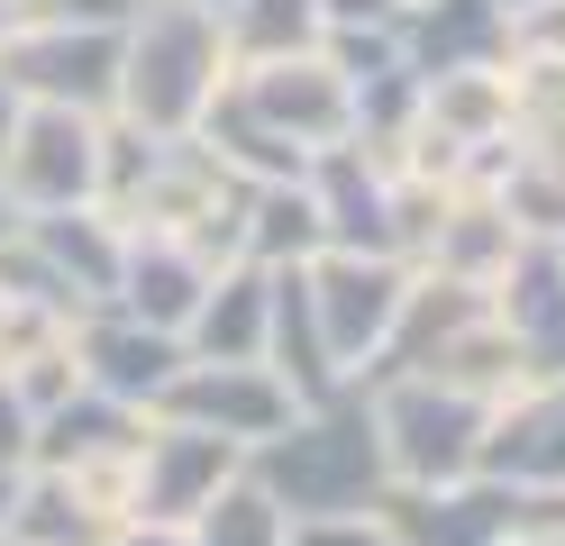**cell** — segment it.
<instances>
[{
  "label": "cell",
  "mask_w": 565,
  "mask_h": 546,
  "mask_svg": "<svg viewBox=\"0 0 565 546\" xmlns=\"http://www.w3.org/2000/svg\"><path fill=\"white\" fill-rule=\"evenodd\" d=\"M246 473L282 501V520H338V510H374L383 501V437H374V400L365 383H338L329 400H301L265 447H246Z\"/></svg>",
  "instance_id": "obj_1"
},
{
  "label": "cell",
  "mask_w": 565,
  "mask_h": 546,
  "mask_svg": "<svg viewBox=\"0 0 565 546\" xmlns=\"http://www.w3.org/2000/svg\"><path fill=\"white\" fill-rule=\"evenodd\" d=\"M228 36L201 0H137V19L119 28V119L156 137H192L201 109L228 92Z\"/></svg>",
  "instance_id": "obj_2"
},
{
  "label": "cell",
  "mask_w": 565,
  "mask_h": 546,
  "mask_svg": "<svg viewBox=\"0 0 565 546\" xmlns=\"http://www.w3.org/2000/svg\"><path fill=\"white\" fill-rule=\"evenodd\" d=\"M374 400V437H383V473L393 483H466L483 473V400L447 392L429 374H365Z\"/></svg>",
  "instance_id": "obj_3"
},
{
  "label": "cell",
  "mask_w": 565,
  "mask_h": 546,
  "mask_svg": "<svg viewBox=\"0 0 565 546\" xmlns=\"http://www.w3.org/2000/svg\"><path fill=\"white\" fill-rule=\"evenodd\" d=\"M301 282H310V319H320L338 374L356 383L365 364L383 355V338H393V310H402L411 265H402V255H347V246H320V255L301 265Z\"/></svg>",
  "instance_id": "obj_4"
},
{
  "label": "cell",
  "mask_w": 565,
  "mask_h": 546,
  "mask_svg": "<svg viewBox=\"0 0 565 546\" xmlns=\"http://www.w3.org/2000/svg\"><path fill=\"white\" fill-rule=\"evenodd\" d=\"M0 182L19 210H74L100 201V109H64V100H28L10 146H0Z\"/></svg>",
  "instance_id": "obj_5"
},
{
  "label": "cell",
  "mask_w": 565,
  "mask_h": 546,
  "mask_svg": "<svg viewBox=\"0 0 565 546\" xmlns=\"http://www.w3.org/2000/svg\"><path fill=\"white\" fill-rule=\"evenodd\" d=\"M237 464H246L237 437L147 410V437H137V483H128V520H164V528H183V520L228 483Z\"/></svg>",
  "instance_id": "obj_6"
},
{
  "label": "cell",
  "mask_w": 565,
  "mask_h": 546,
  "mask_svg": "<svg viewBox=\"0 0 565 546\" xmlns=\"http://www.w3.org/2000/svg\"><path fill=\"white\" fill-rule=\"evenodd\" d=\"M0 73L19 83V100H64V109H119V28H64V19H28Z\"/></svg>",
  "instance_id": "obj_7"
},
{
  "label": "cell",
  "mask_w": 565,
  "mask_h": 546,
  "mask_svg": "<svg viewBox=\"0 0 565 546\" xmlns=\"http://www.w3.org/2000/svg\"><path fill=\"white\" fill-rule=\"evenodd\" d=\"M228 83H237V100L256 109L274 137H292L301 156L356 137V92H347V73L320 46H310V55H274V64H237Z\"/></svg>",
  "instance_id": "obj_8"
},
{
  "label": "cell",
  "mask_w": 565,
  "mask_h": 546,
  "mask_svg": "<svg viewBox=\"0 0 565 546\" xmlns=\"http://www.w3.org/2000/svg\"><path fill=\"white\" fill-rule=\"evenodd\" d=\"M374 520L402 546H502L520 520V483H492V473H466V483H383Z\"/></svg>",
  "instance_id": "obj_9"
},
{
  "label": "cell",
  "mask_w": 565,
  "mask_h": 546,
  "mask_svg": "<svg viewBox=\"0 0 565 546\" xmlns=\"http://www.w3.org/2000/svg\"><path fill=\"white\" fill-rule=\"evenodd\" d=\"M156 410H164V419H192V428H220V437H237V447H265L301 400L282 392L274 364H210V355H183V374L164 383Z\"/></svg>",
  "instance_id": "obj_10"
},
{
  "label": "cell",
  "mask_w": 565,
  "mask_h": 546,
  "mask_svg": "<svg viewBox=\"0 0 565 546\" xmlns=\"http://www.w3.org/2000/svg\"><path fill=\"white\" fill-rule=\"evenodd\" d=\"M183 355H192V346L173 338V328L128 319L119 301H100V310L74 319V364H83V383L110 392V400H128V410H156L164 383L183 374Z\"/></svg>",
  "instance_id": "obj_11"
},
{
  "label": "cell",
  "mask_w": 565,
  "mask_h": 546,
  "mask_svg": "<svg viewBox=\"0 0 565 546\" xmlns=\"http://www.w3.org/2000/svg\"><path fill=\"white\" fill-rule=\"evenodd\" d=\"M228 192H237V173L210 156L201 137H164V156L137 173L110 210H119V228H137V237H192Z\"/></svg>",
  "instance_id": "obj_12"
},
{
  "label": "cell",
  "mask_w": 565,
  "mask_h": 546,
  "mask_svg": "<svg viewBox=\"0 0 565 546\" xmlns=\"http://www.w3.org/2000/svg\"><path fill=\"white\" fill-rule=\"evenodd\" d=\"M310 201H320V237L347 255H393V164H374L356 137L310 156Z\"/></svg>",
  "instance_id": "obj_13"
},
{
  "label": "cell",
  "mask_w": 565,
  "mask_h": 546,
  "mask_svg": "<svg viewBox=\"0 0 565 546\" xmlns=\"http://www.w3.org/2000/svg\"><path fill=\"white\" fill-rule=\"evenodd\" d=\"M492 319L511 328L529 383L565 374V255H556L547 237H529L511 265H502V282H492Z\"/></svg>",
  "instance_id": "obj_14"
},
{
  "label": "cell",
  "mask_w": 565,
  "mask_h": 546,
  "mask_svg": "<svg viewBox=\"0 0 565 546\" xmlns=\"http://www.w3.org/2000/svg\"><path fill=\"white\" fill-rule=\"evenodd\" d=\"M19 237L38 246L74 291H83V310H100V301L119 291V265H128V228H119V210H100V201L28 210V218H19Z\"/></svg>",
  "instance_id": "obj_15"
},
{
  "label": "cell",
  "mask_w": 565,
  "mask_h": 546,
  "mask_svg": "<svg viewBox=\"0 0 565 546\" xmlns=\"http://www.w3.org/2000/svg\"><path fill=\"white\" fill-rule=\"evenodd\" d=\"M492 310V291L483 282H456V274H429V265H411V282H402V310H393V338H383V355L365 364V374H419L466 319H483ZM356 374V383H365Z\"/></svg>",
  "instance_id": "obj_16"
},
{
  "label": "cell",
  "mask_w": 565,
  "mask_h": 546,
  "mask_svg": "<svg viewBox=\"0 0 565 546\" xmlns=\"http://www.w3.org/2000/svg\"><path fill=\"white\" fill-rule=\"evenodd\" d=\"M210 274H220V265H201L183 237H137V228H128V265H119V291H110V301H119L128 319L183 338L192 310H201V291H210Z\"/></svg>",
  "instance_id": "obj_17"
},
{
  "label": "cell",
  "mask_w": 565,
  "mask_h": 546,
  "mask_svg": "<svg viewBox=\"0 0 565 546\" xmlns=\"http://www.w3.org/2000/svg\"><path fill=\"white\" fill-rule=\"evenodd\" d=\"M265 310H274V265H220L201 291V310L183 328V346L210 364H265Z\"/></svg>",
  "instance_id": "obj_18"
},
{
  "label": "cell",
  "mask_w": 565,
  "mask_h": 546,
  "mask_svg": "<svg viewBox=\"0 0 565 546\" xmlns=\"http://www.w3.org/2000/svg\"><path fill=\"white\" fill-rule=\"evenodd\" d=\"M511 119H520L511 55H492V64H447V73H419V128H429V137L475 146V137H511Z\"/></svg>",
  "instance_id": "obj_19"
},
{
  "label": "cell",
  "mask_w": 565,
  "mask_h": 546,
  "mask_svg": "<svg viewBox=\"0 0 565 546\" xmlns=\"http://www.w3.org/2000/svg\"><path fill=\"white\" fill-rule=\"evenodd\" d=\"M137 437H147V410H128V400H110V392H64L55 410L38 419V437H28V464H46V473H64V464H92V456H128Z\"/></svg>",
  "instance_id": "obj_20"
},
{
  "label": "cell",
  "mask_w": 565,
  "mask_h": 546,
  "mask_svg": "<svg viewBox=\"0 0 565 546\" xmlns=\"http://www.w3.org/2000/svg\"><path fill=\"white\" fill-rule=\"evenodd\" d=\"M265 364L282 374V392L292 400H329L347 374H338V355L320 338V319H310V282L301 265H274V310H265Z\"/></svg>",
  "instance_id": "obj_21"
},
{
  "label": "cell",
  "mask_w": 565,
  "mask_h": 546,
  "mask_svg": "<svg viewBox=\"0 0 565 546\" xmlns=\"http://www.w3.org/2000/svg\"><path fill=\"white\" fill-rule=\"evenodd\" d=\"M502 0H411L402 10V55L411 73H447V64H492L502 55Z\"/></svg>",
  "instance_id": "obj_22"
},
{
  "label": "cell",
  "mask_w": 565,
  "mask_h": 546,
  "mask_svg": "<svg viewBox=\"0 0 565 546\" xmlns=\"http://www.w3.org/2000/svg\"><path fill=\"white\" fill-rule=\"evenodd\" d=\"M529 237L511 228V210L492 201V192H456V210L438 218V237H429V255H419V265L429 274H456V282H502V265L520 255Z\"/></svg>",
  "instance_id": "obj_23"
},
{
  "label": "cell",
  "mask_w": 565,
  "mask_h": 546,
  "mask_svg": "<svg viewBox=\"0 0 565 546\" xmlns=\"http://www.w3.org/2000/svg\"><path fill=\"white\" fill-rule=\"evenodd\" d=\"M192 137H201V146H210V156H220L237 182H301V173H310V156H301L292 137H274L256 109L237 100V83L201 109V128H192Z\"/></svg>",
  "instance_id": "obj_24"
},
{
  "label": "cell",
  "mask_w": 565,
  "mask_h": 546,
  "mask_svg": "<svg viewBox=\"0 0 565 546\" xmlns=\"http://www.w3.org/2000/svg\"><path fill=\"white\" fill-rule=\"evenodd\" d=\"M419 374H429V383H447V392H475L483 410H492V400H511V392L529 383V364H520V346H511V328L483 310V319H466V328H456V338H447L429 364H419Z\"/></svg>",
  "instance_id": "obj_25"
},
{
  "label": "cell",
  "mask_w": 565,
  "mask_h": 546,
  "mask_svg": "<svg viewBox=\"0 0 565 546\" xmlns=\"http://www.w3.org/2000/svg\"><path fill=\"white\" fill-rule=\"evenodd\" d=\"M119 520L110 510H92L64 473H46V464H28L19 473V510H10V546H100Z\"/></svg>",
  "instance_id": "obj_26"
},
{
  "label": "cell",
  "mask_w": 565,
  "mask_h": 546,
  "mask_svg": "<svg viewBox=\"0 0 565 546\" xmlns=\"http://www.w3.org/2000/svg\"><path fill=\"white\" fill-rule=\"evenodd\" d=\"M329 237H320V201L310 182H256L246 192V265H310Z\"/></svg>",
  "instance_id": "obj_27"
},
{
  "label": "cell",
  "mask_w": 565,
  "mask_h": 546,
  "mask_svg": "<svg viewBox=\"0 0 565 546\" xmlns=\"http://www.w3.org/2000/svg\"><path fill=\"white\" fill-rule=\"evenodd\" d=\"M183 537H192V546H282V537H292V520H282V501L237 464L228 483L183 520Z\"/></svg>",
  "instance_id": "obj_28"
},
{
  "label": "cell",
  "mask_w": 565,
  "mask_h": 546,
  "mask_svg": "<svg viewBox=\"0 0 565 546\" xmlns=\"http://www.w3.org/2000/svg\"><path fill=\"white\" fill-rule=\"evenodd\" d=\"M220 36L237 64H274V55H310L320 46V0H237V10H220Z\"/></svg>",
  "instance_id": "obj_29"
},
{
  "label": "cell",
  "mask_w": 565,
  "mask_h": 546,
  "mask_svg": "<svg viewBox=\"0 0 565 546\" xmlns=\"http://www.w3.org/2000/svg\"><path fill=\"white\" fill-rule=\"evenodd\" d=\"M492 201L511 210L520 237H556L565 228V164H547V156H529V146H520V164L502 173V192H492Z\"/></svg>",
  "instance_id": "obj_30"
},
{
  "label": "cell",
  "mask_w": 565,
  "mask_h": 546,
  "mask_svg": "<svg viewBox=\"0 0 565 546\" xmlns=\"http://www.w3.org/2000/svg\"><path fill=\"white\" fill-rule=\"evenodd\" d=\"M447 210H456V182H438V173H393V255H402V265L429 255V237H438Z\"/></svg>",
  "instance_id": "obj_31"
},
{
  "label": "cell",
  "mask_w": 565,
  "mask_h": 546,
  "mask_svg": "<svg viewBox=\"0 0 565 546\" xmlns=\"http://www.w3.org/2000/svg\"><path fill=\"white\" fill-rule=\"evenodd\" d=\"M74 338V319H55L46 301H19V291H0V374L10 364H28L38 346H64Z\"/></svg>",
  "instance_id": "obj_32"
},
{
  "label": "cell",
  "mask_w": 565,
  "mask_h": 546,
  "mask_svg": "<svg viewBox=\"0 0 565 546\" xmlns=\"http://www.w3.org/2000/svg\"><path fill=\"white\" fill-rule=\"evenodd\" d=\"M10 392L28 400V419H46V410H55L64 392H83V364H74V338H64V346H38L28 364H10Z\"/></svg>",
  "instance_id": "obj_33"
},
{
  "label": "cell",
  "mask_w": 565,
  "mask_h": 546,
  "mask_svg": "<svg viewBox=\"0 0 565 546\" xmlns=\"http://www.w3.org/2000/svg\"><path fill=\"white\" fill-rule=\"evenodd\" d=\"M502 55L511 64H565V0H529V10H511Z\"/></svg>",
  "instance_id": "obj_34"
},
{
  "label": "cell",
  "mask_w": 565,
  "mask_h": 546,
  "mask_svg": "<svg viewBox=\"0 0 565 546\" xmlns=\"http://www.w3.org/2000/svg\"><path fill=\"white\" fill-rule=\"evenodd\" d=\"M282 546H402L393 528L374 520V510H338V520H292Z\"/></svg>",
  "instance_id": "obj_35"
},
{
  "label": "cell",
  "mask_w": 565,
  "mask_h": 546,
  "mask_svg": "<svg viewBox=\"0 0 565 546\" xmlns=\"http://www.w3.org/2000/svg\"><path fill=\"white\" fill-rule=\"evenodd\" d=\"M38 19H64V28H128L137 0H38Z\"/></svg>",
  "instance_id": "obj_36"
},
{
  "label": "cell",
  "mask_w": 565,
  "mask_h": 546,
  "mask_svg": "<svg viewBox=\"0 0 565 546\" xmlns=\"http://www.w3.org/2000/svg\"><path fill=\"white\" fill-rule=\"evenodd\" d=\"M411 0H320V28H402Z\"/></svg>",
  "instance_id": "obj_37"
},
{
  "label": "cell",
  "mask_w": 565,
  "mask_h": 546,
  "mask_svg": "<svg viewBox=\"0 0 565 546\" xmlns=\"http://www.w3.org/2000/svg\"><path fill=\"white\" fill-rule=\"evenodd\" d=\"M28 437H38V419H28V400L0 374V464H28Z\"/></svg>",
  "instance_id": "obj_38"
},
{
  "label": "cell",
  "mask_w": 565,
  "mask_h": 546,
  "mask_svg": "<svg viewBox=\"0 0 565 546\" xmlns=\"http://www.w3.org/2000/svg\"><path fill=\"white\" fill-rule=\"evenodd\" d=\"M100 546H192V537H183V528H164V520H119Z\"/></svg>",
  "instance_id": "obj_39"
},
{
  "label": "cell",
  "mask_w": 565,
  "mask_h": 546,
  "mask_svg": "<svg viewBox=\"0 0 565 546\" xmlns=\"http://www.w3.org/2000/svg\"><path fill=\"white\" fill-rule=\"evenodd\" d=\"M28 19H38V0H0V46H10V36H19Z\"/></svg>",
  "instance_id": "obj_40"
},
{
  "label": "cell",
  "mask_w": 565,
  "mask_h": 546,
  "mask_svg": "<svg viewBox=\"0 0 565 546\" xmlns=\"http://www.w3.org/2000/svg\"><path fill=\"white\" fill-rule=\"evenodd\" d=\"M19 473L28 464H0V537H10V510H19Z\"/></svg>",
  "instance_id": "obj_41"
},
{
  "label": "cell",
  "mask_w": 565,
  "mask_h": 546,
  "mask_svg": "<svg viewBox=\"0 0 565 546\" xmlns=\"http://www.w3.org/2000/svg\"><path fill=\"white\" fill-rule=\"evenodd\" d=\"M19 109H28V100H19V83H10V73H0V146H10V128H19Z\"/></svg>",
  "instance_id": "obj_42"
},
{
  "label": "cell",
  "mask_w": 565,
  "mask_h": 546,
  "mask_svg": "<svg viewBox=\"0 0 565 546\" xmlns=\"http://www.w3.org/2000/svg\"><path fill=\"white\" fill-rule=\"evenodd\" d=\"M19 218H28V210L10 201V182H0V246H10V237H19Z\"/></svg>",
  "instance_id": "obj_43"
},
{
  "label": "cell",
  "mask_w": 565,
  "mask_h": 546,
  "mask_svg": "<svg viewBox=\"0 0 565 546\" xmlns=\"http://www.w3.org/2000/svg\"><path fill=\"white\" fill-rule=\"evenodd\" d=\"M201 10H210V19H220V10H237V0H201Z\"/></svg>",
  "instance_id": "obj_44"
},
{
  "label": "cell",
  "mask_w": 565,
  "mask_h": 546,
  "mask_svg": "<svg viewBox=\"0 0 565 546\" xmlns=\"http://www.w3.org/2000/svg\"><path fill=\"white\" fill-rule=\"evenodd\" d=\"M511 10H529V0H502V19H511Z\"/></svg>",
  "instance_id": "obj_45"
},
{
  "label": "cell",
  "mask_w": 565,
  "mask_h": 546,
  "mask_svg": "<svg viewBox=\"0 0 565 546\" xmlns=\"http://www.w3.org/2000/svg\"><path fill=\"white\" fill-rule=\"evenodd\" d=\"M547 246H556V255H565V228H556V237H547Z\"/></svg>",
  "instance_id": "obj_46"
},
{
  "label": "cell",
  "mask_w": 565,
  "mask_h": 546,
  "mask_svg": "<svg viewBox=\"0 0 565 546\" xmlns=\"http://www.w3.org/2000/svg\"><path fill=\"white\" fill-rule=\"evenodd\" d=\"M0 546H10V537H0Z\"/></svg>",
  "instance_id": "obj_47"
}]
</instances>
